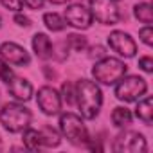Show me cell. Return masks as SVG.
Wrapping results in <instances>:
<instances>
[{
  "label": "cell",
  "instance_id": "1",
  "mask_svg": "<svg viewBox=\"0 0 153 153\" xmlns=\"http://www.w3.org/2000/svg\"><path fill=\"white\" fill-rule=\"evenodd\" d=\"M76 87V105L79 110V115L85 121H94L103 106V90L101 85H97L94 79L88 78H81L74 83Z\"/></svg>",
  "mask_w": 153,
  "mask_h": 153
},
{
  "label": "cell",
  "instance_id": "2",
  "mask_svg": "<svg viewBox=\"0 0 153 153\" xmlns=\"http://www.w3.org/2000/svg\"><path fill=\"white\" fill-rule=\"evenodd\" d=\"M58 130L63 139H67L72 146L87 148L90 142V133L85 124V119L74 112H59L58 114Z\"/></svg>",
  "mask_w": 153,
  "mask_h": 153
},
{
  "label": "cell",
  "instance_id": "3",
  "mask_svg": "<svg viewBox=\"0 0 153 153\" xmlns=\"http://www.w3.org/2000/svg\"><path fill=\"white\" fill-rule=\"evenodd\" d=\"M92 79L97 83V85H103V87H114L123 76L128 74V65L121 59V58H115V56H105L101 59H96L92 70Z\"/></svg>",
  "mask_w": 153,
  "mask_h": 153
},
{
  "label": "cell",
  "instance_id": "4",
  "mask_svg": "<svg viewBox=\"0 0 153 153\" xmlns=\"http://www.w3.org/2000/svg\"><path fill=\"white\" fill-rule=\"evenodd\" d=\"M33 114L31 110L20 103V101H11L6 103L0 108V124L7 133H22L27 126H31Z\"/></svg>",
  "mask_w": 153,
  "mask_h": 153
},
{
  "label": "cell",
  "instance_id": "5",
  "mask_svg": "<svg viewBox=\"0 0 153 153\" xmlns=\"http://www.w3.org/2000/svg\"><path fill=\"white\" fill-rule=\"evenodd\" d=\"M148 94V81L139 74H126L114 85V96L121 103H135Z\"/></svg>",
  "mask_w": 153,
  "mask_h": 153
},
{
  "label": "cell",
  "instance_id": "6",
  "mask_svg": "<svg viewBox=\"0 0 153 153\" xmlns=\"http://www.w3.org/2000/svg\"><path fill=\"white\" fill-rule=\"evenodd\" d=\"M112 149L115 153H146L148 151V142H146V137L140 131L123 128L115 135Z\"/></svg>",
  "mask_w": 153,
  "mask_h": 153
},
{
  "label": "cell",
  "instance_id": "7",
  "mask_svg": "<svg viewBox=\"0 0 153 153\" xmlns=\"http://www.w3.org/2000/svg\"><path fill=\"white\" fill-rule=\"evenodd\" d=\"M88 9L92 18L101 25H117L123 20L115 0H88Z\"/></svg>",
  "mask_w": 153,
  "mask_h": 153
},
{
  "label": "cell",
  "instance_id": "8",
  "mask_svg": "<svg viewBox=\"0 0 153 153\" xmlns=\"http://www.w3.org/2000/svg\"><path fill=\"white\" fill-rule=\"evenodd\" d=\"M36 105L40 108V112L43 115H47V117H56L63 110V101H61L59 90L51 87V85H43V87L38 88Z\"/></svg>",
  "mask_w": 153,
  "mask_h": 153
},
{
  "label": "cell",
  "instance_id": "9",
  "mask_svg": "<svg viewBox=\"0 0 153 153\" xmlns=\"http://www.w3.org/2000/svg\"><path fill=\"white\" fill-rule=\"evenodd\" d=\"M106 43L110 47V51H114L117 54V58L121 59H130L137 56V42L131 38V34L115 29L106 36Z\"/></svg>",
  "mask_w": 153,
  "mask_h": 153
},
{
  "label": "cell",
  "instance_id": "10",
  "mask_svg": "<svg viewBox=\"0 0 153 153\" xmlns=\"http://www.w3.org/2000/svg\"><path fill=\"white\" fill-rule=\"evenodd\" d=\"M63 18L67 22V25L78 29V31H87L94 24L90 9L83 4H68L67 9L63 11Z\"/></svg>",
  "mask_w": 153,
  "mask_h": 153
},
{
  "label": "cell",
  "instance_id": "11",
  "mask_svg": "<svg viewBox=\"0 0 153 153\" xmlns=\"http://www.w3.org/2000/svg\"><path fill=\"white\" fill-rule=\"evenodd\" d=\"M0 58L6 63H9L11 67H29L33 58L29 54V51L16 43V42H4L0 43Z\"/></svg>",
  "mask_w": 153,
  "mask_h": 153
},
{
  "label": "cell",
  "instance_id": "12",
  "mask_svg": "<svg viewBox=\"0 0 153 153\" xmlns=\"http://www.w3.org/2000/svg\"><path fill=\"white\" fill-rule=\"evenodd\" d=\"M7 92L9 96L15 99V101H20V103H27L33 99L34 96V87L29 79L25 78H20V76L15 74V78L7 83Z\"/></svg>",
  "mask_w": 153,
  "mask_h": 153
},
{
  "label": "cell",
  "instance_id": "13",
  "mask_svg": "<svg viewBox=\"0 0 153 153\" xmlns=\"http://www.w3.org/2000/svg\"><path fill=\"white\" fill-rule=\"evenodd\" d=\"M31 47H33V52L36 54L38 59H42V61L52 59L54 43H52V40L49 38V34H45V33H36V34L31 38Z\"/></svg>",
  "mask_w": 153,
  "mask_h": 153
},
{
  "label": "cell",
  "instance_id": "14",
  "mask_svg": "<svg viewBox=\"0 0 153 153\" xmlns=\"http://www.w3.org/2000/svg\"><path fill=\"white\" fill-rule=\"evenodd\" d=\"M135 103L137 105H135L133 117H137L142 124L151 126V123H153V99H151V96H144Z\"/></svg>",
  "mask_w": 153,
  "mask_h": 153
},
{
  "label": "cell",
  "instance_id": "15",
  "mask_svg": "<svg viewBox=\"0 0 153 153\" xmlns=\"http://www.w3.org/2000/svg\"><path fill=\"white\" fill-rule=\"evenodd\" d=\"M110 121L115 128L123 130V128H128L133 121V112L126 106H115L110 114Z\"/></svg>",
  "mask_w": 153,
  "mask_h": 153
},
{
  "label": "cell",
  "instance_id": "16",
  "mask_svg": "<svg viewBox=\"0 0 153 153\" xmlns=\"http://www.w3.org/2000/svg\"><path fill=\"white\" fill-rule=\"evenodd\" d=\"M22 142H24V148L29 149V151H40V149H43L40 130H34L31 126H27L22 131Z\"/></svg>",
  "mask_w": 153,
  "mask_h": 153
},
{
  "label": "cell",
  "instance_id": "17",
  "mask_svg": "<svg viewBox=\"0 0 153 153\" xmlns=\"http://www.w3.org/2000/svg\"><path fill=\"white\" fill-rule=\"evenodd\" d=\"M42 20H43V25H45L51 33H63V31L67 29V22H65L63 15H59V13L47 11V13H43Z\"/></svg>",
  "mask_w": 153,
  "mask_h": 153
},
{
  "label": "cell",
  "instance_id": "18",
  "mask_svg": "<svg viewBox=\"0 0 153 153\" xmlns=\"http://www.w3.org/2000/svg\"><path fill=\"white\" fill-rule=\"evenodd\" d=\"M40 133H42V144H43V149H51V148H58L59 144H61V133H59V130H56V128H52L51 124H45L42 130H40Z\"/></svg>",
  "mask_w": 153,
  "mask_h": 153
},
{
  "label": "cell",
  "instance_id": "19",
  "mask_svg": "<svg viewBox=\"0 0 153 153\" xmlns=\"http://www.w3.org/2000/svg\"><path fill=\"white\" fill-rule=\"evenodd\" d=\"M133 16L135 20H139L144 25H151L153 24V7L149 2H139L133 6Z\"/></svg>",
  "mask_w": 153,
  "mask_h": 153
},
{
  "label": "cell",
  "instance_id": "20",
  "mask_svg": "<svg viewBox=\"0 0 153 153\" xmlns=\"http://www.w3.org/2000/svg\"><path fill=\"white\" fill-rule=\"evenodd\" d=\"M65 42L70 47V51H76V52H85L88 47V38L81 33H68L65 36Z\"/></svg>",
  "mask_w": 153,
  "mask_h": 153
},
{
  "label": "cell",
  "instance_id": "21",
  "mask_svg": "<svg viewBox=\"0 0 153 153\" xmlns=\"http://www.w3.org/2000/svg\"><path fill=\"white\" fill-rule=\"evenodd\" d=\"M59 96H61L63 105L74 106L76 105V87H74V83L72 81H63L61 88H59Z\"/></svg>",
  "mask_w": 153,
  "mask_h": 153
},
{
  "label": "cell",
  "instance_id": "22",
  "mask_svg": "<svg viewBox=\"0 0 153 153\" xmlns=\"http://www.w3.org/2000/svg\"><path fill=\"white\" fill-rule=\"evenodd\" d=\"M68 51H70V47L67 45V42H65V40H61V42L54 43L52 59H56V61H65V59L68 58Z\"/></svg>",
  "mask_w": 153,
  "mask_h": 153
},
{
  "label": "cell",
  "instance_id": "23",
  "mask_svg": "<svg viewBox=\"0 0 153 153\" xmlns=\"http://www.w3.org/2000/svg\"><path fill=\"white\" fill-rule=\"evenodd\" d=\"M13 78H15V68H13L9 63H6L2 58H0V81L7 85Z\"/></svg>",
  "mask_w": 153,
  "mask_h": 153
},
{
  "label": "cell",
  "instance_id": "24",
  "mask_svg": "<svg viewBox=\"0 0 153 153\" xmlns=\"http://www.w3.org/2000/svg\"><path fill=\"white\" fill-rule=\"evenodd\" d=\"M139 40L146 47H153V29H151V25H144V27L139 29Z\"/></svg>",
  "mask_w": 153,
  "mask_h": 153
},
{
  "label": "cell",
  "instance_id": "25",
  "mask_svg": "<svg viewBox=\"0 0 153 153\" xmlns=\"http://www.w3.org/2000/svg\"><path fill=\"white\" fill-rule=\"evenodd\" d=\"M137 65H139V68H140L142 72H146V74H151V72H153V58H151L149 54L140 56L139 61H137Z\"/></svg>",
  "mask_w": 153,
  "mask_h": 153
},
{
  "label": "cell",
  "instance_id": "26",
  "mask_svg": "<svg viewBox=\"0 0 153 153\" xmlns=\"http://www.w3.org/2000/svg\"><path fill=\"white\" fill-rule=\"evenodd\" d=\"M87 51H88V58L94 59V61L106 56V49L103 45H92V47H87Z\"/></svg>",
  "mask_w": 153,
  "mask_h": 153
},
{
  "label": "cell",
  "instance_id": "27",
  "mask_svg": "<svg viewBox=\"0 0 153 153\" xmlns=\"http://www.w3.org/2000/svg\"><path fill=\"white\" fill-rule=\"evenodd\" d=\"M13 22L18 25V27H24V29H29L31 25H33V22H31V18L27 16V15H24L22 11H18V13H15V16H13Z\"/></svg>",
  "mask_w": 153,
  "mask_h": 153
},
{
  "label": "cell",
  "instance_id": "28",
  "mask_svg": "<svg viewBox=\"0 0 153 153\" xmlns=\"http://www.w3.org/2000/svg\"><path fill=\"white\" fill-rule=\"evenodd\" d=\"M0 6L6 7L7 11H13V13H18L22 11V0H0Z\"/></svg>",
  "mask_w": 153,
  "mask_h": 153
},
{
  "label": "cell",
  "instance_id": "29",
  "mask_svg": "<svg viewBox=\"0 0 153 153\" xmlns=\"http://www.w3.org/2000/svg\"><path fill=\"white\" fill-rule=\"evenodd\" d=\"M22 6H25L27 9L38 11V9H43V6H45V0H22Z\"/></svg>",
  "mask_w": 153,
  "mask_h": 153
},
{
  "label": "cell",
  "instance_id": "30",
  "mask_svg": "<svg viewBox=\"0 0 153 153\" xmlns=\"http://www.w3.org/2000/svg\"><path fill=\"white\" fill-rule=\"evenodd\" d=\"M42 70H43V74H45V79H47V81H54V79H58V72H56L51 65H43Z\"/></svg>",
  "mask_w": 153,
  "mask_h": 153
},
{
  "label": "cell",
  "instance_id": "31",
  "mask_svg": "<svg viewBox=\"0 0 153 153\" xmlns=\"http://www.w3.org/2000/svg\"><path fill=\"white\" fill-rule=\"evenodd\" d=\"M45 2L54 4V6H65V4H68V2H70V0H45Z\"/></svg>",
  "mask_w": 153,
  "mask_h": 153
},
{
  "label": "cell",
  "instance_id": "32",
  "mask_svg": "<svg viewBox=\"0 0 153 153\" xmlns=\"http://www.w3.org/2000/svg\"><path fill=\"white\" fill-rule=\"evenodd\" d=\"M0 27H2V16H0Z\"/></svg>",
  "mask_w": 153,
  "mask_h": 153
},
{
  "label": "cell",
  "instance_id": "33",
  "mask_svg": "<svg viewBox=\"0 0 153 153\" xmlns=\"http://www.w3.org/2000/svg\"><path fill=\"white\" fill-rule=\"evenodd\" d=\"M115 2H119V0H115Z\"/></svg>",
  "mask_w": 153,
  "mask_h": 153
},
{
  "label": "cell",
  "instance_id": "34",
  "mask_svg": "<svg viewBox=\"0 0 153 153\" xmlns=\"http://www.w3.org/2000/svg\"><path fill=\"white\" fill-rule=\"evenodd\" d=\"M0 142H2V139H0Z\"/></svg>",
  "mask_w": 153,
  "mask_h": 153
}]
</instances>
